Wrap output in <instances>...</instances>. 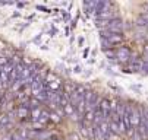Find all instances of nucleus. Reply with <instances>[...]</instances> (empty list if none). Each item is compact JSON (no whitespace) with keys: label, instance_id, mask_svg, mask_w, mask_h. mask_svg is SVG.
I'll list each match as a JSON object with an SVG mask.
<instances>
[{"label":"nucleus","instance_id":"obj_12","mask_svg":"<svg viewBox=\"0 0 148 140\" xmlns=\"http://www.w3.org/2000/svg\"><path fill=\"white\" fill-rule=\"evenodd\" d=\"M63 111H65V115H73V114H75V108H73L71 104H68Z\"/></svg>","mask_w":148,"mask_h":140},{"label":"nucleus","instance_id":"obj_16","mask_svg":"<svg viewBox=\"0 0 148 140\" xmlns=\"http://www.w3.org/2000/svg\"><path fill=\"white\" fill-rule=\"evenodd\" d=\"M117 126H119V130H120V133H126V127H125V124H123V121L120 120V121L117 123Z\"/></svg>","mask_w":148,"mask_h":140},{"label":"nucleus","instance_id":"obj_19","mask_svg":"<svg viewBox=\"0 0 148 140\" xmlns=\"http://www.w3.org/2000/svg\"><path fill=\"white\" fill-rule=\"evenodd\" d=\"M12 140H25V139H24L22 136H21V134H18V133H16V134H13V136H12Z\"/></svg>","mask_w":148,"mask_h":140},{"label":"nucleus","instance_id":"obj_3","mask_svg":"<svg viewBox=\"0 0 148 140\" xmlns=\"http://www.w3.org/2000/svg\"><path fill=\"white\" fill-rule=\"evenodd\" d=\"M131 57H132L131 50L126 48V47H120V48L116 51V58L119 60V62H129Z\"/></svg>","mask_w":148,"mask_h":140},{"label":"nucleus","instance_id":"obj_8","mask_svg":"<svg viewBox=\"0 0 148 140\" xmlns=\"http://www.w3.org/2000/svg\"><path fill=\"white\" fill-rule=\"evenodd\" d=\"M16 117H19V118H25V117H28V108H25V107L21 105V107L16 110Z\"/></svg>","mask_w":148,"mask_h":140},{"label":"nucleus","instance_id":"obj_14","mask_svg":"<svg viewBox=\"0 0 148 140\" xmlns=\"http://www.w3.org/2000/svg\"><path fill=\"white\" fill-rule=\"evenodd\" d=\"M49 118H50V120H53V121H56V123H59V121H60V117H59L56 112H51V114L49 115Z\"/></svg>","mask_w":148,"mask_h":140},{"label":"nucleus","instance_id":"obj_22","mask_svg":"<svg viewBox=\"0 0 148 140\" xmlns=\"http://www.w3.org/2000/svg\"><path fill=\"white\" fill-rule=\"evenodd\" d=\"M38 9H40V10H44V12H47V13L50 12L49 9H46V7H43V6H38Z\"/></svg>","mask_w":148,"mask_h":140},{"label":"nucleus","instance_id":"obj_23","mask_svg":"<svg viewBox=\"0 0 148 140\" xmlns=\"http://www.w3.org/2000/svg\"><path fill=\"white\" fill-rule=\"evenodd\" d=\"M71 140H78V136L76 134H71Z\"/></svg>","mask_w":148,"mask_h":140},{"label":"nucleus","instance_id":"obj_7","mask_svg":"<svg viewBox=\"0 0 148 140\" xmlns=\"http://www.w3.org/2000/svg\"><path fill=\"white\" fill-rule=\"evenodd\" d=\"M94 95H95V92H92V91H87L85 92V95H84V102H85V107L90 105V102L92 101Z\"/></svg>","mask_w":148,"mask_h":140},{"label":"nucleus","instance_id":"obj_4","mask_svg":"<svg viewBox=\"0 0 148 140\" xmlns=\"http://www.w3.org/2000/svg\"><path fill=\"white\" fill-rule=\"evenodd\" d=\"M27 136L31 139H35V140H47L51 137V133L50 131H29V133H27Z\"/></svg>","mask_w":148,"mask_h":140},{"label":"nucleus","instance_id":"obj_2","mask_svg":"<svg viewBox=\"0 0 148 140\" xmlns=\"http://www.w3.org/2000/svg\"><path fill=\"white\" fill-rule=\"evenodd\" d=\"M129 121H131V126H132L134 129H138V126H139V123H141V110H138L135 105H131Z\"/></svg>","mask_w":148,"mask_h":140},{"label":"nucleus","instance_id":"obj_10","mask_svg":"<svg viewBox=\"0 0 148 140\" xmlns=\"http://www.w3.org/2000/svg\"><path fill=\"white\" fill-rule=\"evenodd\" d=\"M109 127H110V131H112V133L120 134V130H119V126H117V123H114V121H110V123H109Z\"/></svg>","mask_w":148,"mask_h":140},{"label":"nucleus","instance_id":"obj_1","mask_svg":"<svg viewBox=\"0 0 148 140\" xmlns=\"http://www.w3.org/2000/svg\"><path fill=\"white\" fill-rule=\"evenodd\" d=\"M123 26H125L123 21L119 19V18H116V19H112V21L109 22L106 31H109L110 34H122L123 32Z\"/></svg>","mask_w":148,"mask_h":140},{"label":"nucleus","instance_id":"obj_21","mask_svg":"<svg viewBox=\"0 0 148 140\" xmlns=\"http://www.w3.org/2000/svg\"><path fill=\"white\" fill-rule=\"evenodd\" d=\"M40 41H41V34H40L38 37H35V38H34V43H37V44H38Z\"/></svg>","mask_w":148,"mask_h":140},{"label":"nucleus","instance_id":"obj_24","mask_svg":"<svg viewBox=\"0 0 148 140\" xmlns=\"http://www.w3.org/2000/svg\"><path fill=\"white\" fill-rule=\"evenodd\" d=\"M88 53H90V50H88V48H87L85 51H84V57H85V58L88 57Z\"/></svg>","mask_w":148,"mask_h":140},{"label":"nucleus","instance_id":"obj_11","mask_svg":"<svg viewBox=\"0 0 148 140\" xmlns=\"http://www.w3.org/2000/svg\"><path fill=\"white\" fill-rule=\"evenodd\" d=\"M41 115V110L40 108H32V121H38Z\"/></svg>","mask_w":148,"mask_h":140},{"label":"nucleus","instance_id":"obj_13","mask_svg":"<svg viewBox=\"0 0 148 140\" xmlns=\"http://www.w3.org/2000/svg\"><path fill=\"white\" fill-rule=\"evenodd\" d=\"M8 63H9V58H8L5 54H0V67L5 66V64H8Z\"/></svg>","mask_w":148,"mask_h":140},{"label":"nucleus","instance_id":"obj_20","mask_svg":"<svg viewBox=\"0 0 148 140\" xmlns=\"http://www.w3.org/2000/svg\"><path fill=\"white\" fill-rule=\"evenodd\" d=\"M73 72H75V73H81V72H82L81 66H75V67H73Z\"/></svg>","mask_w":148,"mask_h":140},{"label":"nucleus","instance_id":"obj_17","mask_svg":"<svg viewBox=\"0 0 148 140\" xmlns=\"http://www.w3.org/2000/svg\"><path fill=\"white\" fill-rule=\"evenodd\" d=\"M29 105H31L32 108H38V105H40V102L37 101V99H31V101H29Z\"/></svg>","mask_w":148,"mask_h":140},{"label":"nucleus","instance_id":"obj_9","mask_svg":"<svg viewBox=\"0 0 148 140\" xmlns=\"http://www.w3.org/2000/svg\"><path fill=\"white\" fill-rule=\"evenodd\" d=\"M92 129H94V139L95 140H104V136L100 130V126H92Z\"/></svg>","mask_w":148,"mask_h":140},{"label":"nucleus","instance_id":"obj_15","mask_svg":"<svg viewBox=\"0 0 148 140\" xmlns=\"http://www.w3.org/2000/svg\"><path fill=\"white\" fill-rule=\"evenodd\" d=\"M9 121H10V120H9L8 115H2V117H0V124H3V126H5V124H8Z\"/></svg>","mask_w":148,"mask_h":140},{"label":"nucleus","instance_id":"obj_18","mask_svg":"<svg viewBox=\"0 0 148 140\" xmlns=\"http://www.w3.org/2000/svg\"><path fill=\"white\" fill-rule=\"evenodd\" d=\"M142 72H144L145 74H148V62H144V64H142Z\"/></svg>","mask_w":148,"mask_h":140},{"label":"nucleus","instance_id":"obj_6","mask_svg":"<svg viewBox=\"0 0 148 140\" xmlns=\"http://www.w3.org/2000/svg\"><path fill=\"white\" fill-rule=\"evenodd\" d=\"M104 121H106V118H104L103 112H101L100 110H97V111L94 112V120H92L94 126H100V124H103Z\"/></svg>","mask_w":148,"mask_h":140},{"label":"nucleus","instance_id":"obj_5","mask_svg":"<svg viewBox=\"0 0 148 140\" xmlns=\"http://www.w3.org/2000/svg\"><path fill=\"white\" fill-rule=\"evenodd\" d=\"M106 39H109V43L112 45H116V44H120L123 41V35L122 34H110Z\"/></svg>","mask_w":148,"mask_h":140}]
</instances>
